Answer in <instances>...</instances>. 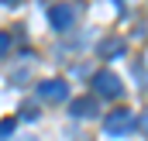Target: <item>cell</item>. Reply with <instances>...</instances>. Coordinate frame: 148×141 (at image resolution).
Segmentation results:
<instances>
[{
    "label": "cell",
    "mask_w": 148,
    "mask_h": 141,
    "mask_svg": "<svg viewBox=\"0 0 148 141\" xmlns=\"http://www.w3.org/2000/svg\"><path fill=\"white\" fill-rule=\"evenodd\" d=\"M7 48H10V35L0 31V55H7Z\"/></svg>",
    "instance_id": "ba28073f"
},
{
    "label": "cell",
    "mask_w": 148,
    "mask_h": 141,
    "mask_svg": "<svg viewBox=\"0 0 148 141\" xmlns=\"http://www.w3.org/2000/svg\"><path fill=\"white\" fill-rule=\"evenodd\" d=\"M66 97H69V83L66 79H45L38 86V100H45V103H62Z\"/></svg>",
    "instance_id": "3957f363"
},
{
    "label": "cell",
    "mask_w": 148,
    "mask_h": 141,
    "mask_svg": "<svg viewBox=\"0 0 148 141\" xmlns=\"http://www.w3.org/2000/svg\"><path fill=\"white\" fill-rule=\"evenodd\" d=\"M131 127H134V114L124 110V107H117V110H110V114L103 117V131H107V134H127Z\"/></svg>",
    "instance_id": "7a4b0ae2"
},
{
    "label": "cell",
    "mask_w": 148,
    "mask_h": 141,
    "mask_svg": "<svg viewBox=\"0 0 148 141\" xmlns=\"http://www.w3.org/2000/svg\"><path fill=\"white\" fill-rule=\"evenodd\" d=\"M21 114H24V120H35V117H38V110H35V107H24Z\"/></svg>",
    "instance_id": "9c48e42d"
},
{
    "label": "cell",
    "mask_w": 148,
    "mask_h": 141,
    "mask_svg": "<svg viewBox=\"0 0 148 141\" xmlns=\"http://www.w3.org/2000/svg\"><path fill=\"white\" fill-rule=\"evenodd\" d=\"M121 52H124V41H117V38L100 45V55H121Z\"/></svg>",
    "instance_id": "8992f818"
},
{
    "label": "cell",
    "mask_w": 148,
    "mask_h": 141,
    "mask_svg": "<svg viewBox=\"0 0 148 141\" xmlns=\"http://www.w3.org/2000/svg\"><path fill=\"white\" fill-rule=\"evenodd\" d=\"M10 131H14V120H3V124H0V141L10 138Z\"/></svg>",
    "instance_id": "52a82bcc"
},
{
    "label": "cell",
    "mask_w": 148,
    "mask_h": 141,
    "mask_svg": "<svg viewBox=\"0 0 148 141\" xmlns=\"http://www.w3.org/2000/svg\"><path fill=\"white\" fill-rule=\"evenodd\" d=\"M138 124H141V131L148 134V114H141V120H138Z\"/></svg>",
    "instance_id": "30bf717a"
},
{
    "label": "cell",
    "mask_w": 148,
    "mask_h": 141,
    "mask_svg": "<svg viewBox=\"0 0 148 141\" xmlns=\"http://www.w3.org/2000/svg\"><path fill=\"white\" fill-rule=\"evenodd\" d=\"M69 114H73V117H97V114H100V100H97V97H79V100H73Z\"/></svg>",
    "instance_id": "5b68a950"
},
{
    "label": "cell",
    "mask_w": 148,
    "mask_h": 141,
    "mask_svg": "<svg viewBox=\"0 0 148 141\" xmlns=\"http://www.w3.org/2000/svg\"><path fill=\"white\" fill-rule=\"evenodd\" d=\"M48 21H52V28H55V31H69V28H73V21H76L73 3H55V7L48 10Z\"/></svg>",
    "instance_id": "277c9868"
},
{
    "label": "cell",
    "mask_w": 148,
    "mask_h": 141,
    "mask_svg": "<svg viewBox=\"0 0 148 141\" xmlns=\"http://www.w3.org/2000/svg\"><path fill=\"white\" fill-rule=\"evenodd\" d=\"M93 90H97V97H107V100H117L121 97V76L110 69H100L97 76H93Z\"/></svg>",
    "instance_id": "6da1fadb"
}]
</instances>
